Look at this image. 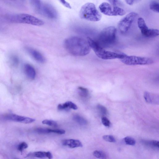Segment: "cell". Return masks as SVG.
<instances>
[{"label":"cell","mask_w":159,"mask_h":159,"mask_svg":"<svg viewBox=\"0 0 159 159\" xmlns=\"http://www.w3.org/2000/svg\"><path fill=\"white\" fill-rule=\"evenodd\" d=\"M59 110H63L69 108L74 110H76L78 108L77 105L71 101H67L62 104H59L57 106Z\"/></svg>","instance_id":"2e32d148"},{"label":"cell","mask_w":159,"mask_h":159,"mask_svg":"<svg viewBox=\"0 0 159 159\" xmlns=\"http://www.w3.org/2000/svg\"><path fill=\"white\" fill-rule=\"evenodd\" d=\"M143 142L147 145L153 147L159 148V141H158L155 140H148L144 141Z\"/></svg>","instance_id":"7402d4cb"},{"label":"cell","mask_w":159,"mask_h":159,"mask_svg":"<svg viewBox=\"0 0 159 159\" xmlns=\"http://www.w3.org/2000/svg\"><path fill=\"white\" fill-rule=\"evenodd\" d=\"M116 32L115 27L110 26L106 27L100 33L96 41L102 47L111 45L115 40Z\"/></svg>","instance_id":"277c9868"},{"label":"cell","mask_w":159,"mask_h":159,"mask_svg":"<svg viewBox=\"0 0 159 159\" xmlns=\"http://www.w3.org/2000/svg\"><path fill=\"white\" fill-rule=\"evenodd\" d=\"M150 9L153 11L158 13L159 11V3L156 1H152L149 5Z\"/></svg>","instance_id":"44dd1931"},{"label":"cell","mask_w":159,"mask_h":159,"mask_svg":"<svg viewBox=\"0 0 159 159\" xmlns=\"http://www.w3.org/2000/svg\"><path fill=\"white\" fill-rule=\"evenodd\" d=\"M138 16V14L136 12H130L120 20L118 25L120 31L122 33H126Z\"/></svg>","instance_id":"52a82bcc"},{"label":"cell","mask_w":159,"mask_h":159,"mask_svg":"<svg viewBox=\"0 0 159 159\" xmlns=\"http://www.w3.org/2000/svg\"><path fill=\"white\" fill-rule=\"evenodd\" d=\"M43 11L46 16L50 18H54L56 17L57 13L55 10L48 5L43 6Z\"/></svg>","instance_id":"9a60e30c"},{"label":"cell","mask_w":159,"mask_h":159,"mask_svg":"<svg viewBox=\"0 0 159 159\" xmlns=\"http://www.w3.org/2000/svg\"><path fill=\"white\" fill-rule=\"evenodd\" d=\"M143 96L147 102L149 104H158L159 96L157 94L146 91L144 93Z\"/></svg>","instance_id":"7c38bea8"},{"label":"cell","mask_w":159,"mask_h":159,"mask_svg":"<svg viewBox=\"0 0 159 159\" xmlns=\"http://www.w3.org/2000/svg\"><path fill=\"white\" fill-rule=\"evenodd\" d=\"M24 71L26 76L31 80H34L36 76V71L34 67L29 64L24 66Z\"/></svg>","instance_id":"5bb4252c"},{"label":"cell","mask_w":159,"mask_h":159,"mask_svg":"<svg viewBox=\"0 0 159 159\" xmlns=\"http://www.w3.org/2000/svg\"><path fill=\"white\" fill-rule=\"evenodd\" d=\"M101 120L103 125L106 127H109L111 122L109 119L106 117L103 116L102 117Z\"/></svg>","instance_id":"f546056e"},{"label":"cell","mask_w":159,"mask_h":159,"mask_svg":"<svg viewBox=\"0 0 159 159\" xmlns=\"http://www.w3.org/2000/svg\"><path fill=\"white\" fill-rule=\"evenodd\" d=\"M78 93L79 96L83 98L88 97L89 94L88 90L82 87H79L78 88Z\"/></svg>","instance_id":"d6986e66"},{"label":"cell","mask_w":159,"mask_h":159,"mask_svg":"<svg viewBox=\"0 0 159 159\" xmlns=\"http://www.w3.org/2000/svg\"><path fill=\"white\" fill-rule=\"evenodd\" d=\"M116 6H111V4L106 2L102 3L99 6L100 11L106 15L115 16Z\"/></svg>","instance_id":"30bf717a"},{"label":"cell","mask_w":159,"mask_h":159,"mask_svg":"<svg viewBox=\"0 0 159 159\" xmlns=\"http://www.w3.org/2000/svg\"><path fill=\"white\" fill-rule=\"evenodd\" d=\"M42 123L43 124L54 127H57L58 126V124L56 121L51 120H44L42 121Z\"/></svg>","instance_id":"d4e9b609"},{"label":"cell","mask_w":159,"mask_h":159,"mask_svg":"<svg viewBox=\"0 0 159 159\" xmlns=\"http://www.w3.org/2000/svg\"><path fill=\"white\" fill-rule=\"evenodd\" d=\"M10 61L11 64L14 66L18 65L19 62L18 58L15 55H12L11 57Z\"/></svg>","instance_id":"83f0119b"},{"label":"cell","mask_w":159,"mask_h":159,"mask_svg":"<svg viewBox=\"0 0 159 159\" xmlns=\"http://www.w3.org/2000/svg\"><path fill=\"white\" fill-rule=\"evenodd\" d=\"M73 119L81 125H86L88 123V121L86 119L79 115H74L73 116Z\"/></svg>","instance_id":"ac0fdd59"},{"label":"cell","mask_w":159,"mask_h":159,"mask_svg":"<svg viewBox=\"0 0 159 159\" xmlns=\"http://www.w3.org/2000/svg\"><path fill=\"white\" fill-rule=\"evenodd\" d=\"M87 40L91 48L93 50L98 57L102 59L109 60L118 58L120 59L126 55L122 53L107 51L103 48L96 41L89 37H87Z\"/></svg>","instance_id":"7a4b0ae2"},{"label":"cell","mask_w":159,"mask_h":159,"mask_svg":"<svg viewBox=\"0 0 159 159\" xmlns=\"http://www.w3.org/2000/svg\"><path fill=\"white\" fill-rule=\"evenodd\" d=\"M61 3L65 7L69 8L71 9V7L70 6V4L67 2L65 0H59Z\"/></svg>","instance_id":"836d02e7"},{"label":"cell","mask_w":159,"mask_h":159,"mask_svg":"<svg viewBox=\"0 0 159 159\" xmlns=\"http://www.w3.org/2000/svg\"><path fill=\"white\" fill-rule=\"evenodd\" d=\"M113 6H122V3L119 0H108Z\"/></svg>","instance_id":"4dcf8cb0"},{"label":"cell","mask_w":159,"mask_h":159,"mask_svg":"<svg viewBox=\"0 0 159 159\" xmlns=\"http://www.w3.org/2000/svg\"><path fill=\"white\" fill-rule=\"evenodd\" d=\"M137 24L142 34L144 36L152 38L159 35L158 30L157 29L148 28L144 20L142 18L139 17L138 19Z\"/></svg>","instance_id":"ba28073f"},{"label":"cell","mask_w":159,"mask_h":159,"mask_svg":"<svg viewBox=\"0 0 159 159\" xmlns=\"http://www.w3.org/2000/svg\"><path fill=\"white\" fill-rule=\"evenodd\" d=\"M97 108L99 112L102 115H105L107 114V108L103 105L99 104L97 106Z\"/></svg>","instance_id":"484cf974"},{"label":"cell","mask_w":159,"mask_h":159,"mask_svg":"<svg viewBox=\"0 0 159 159\" xmlns=\"http://www.w3.org/2000/svg\"><path fill=\"white\" fill-rule=\"evenodd\" d=\"M79 16L81 19L93 22L98 21L102 18L101 14L95 4L91 2H87L82 6Z\"/></svg>","instance_id":"3957f363"},{"label":"cell","mask_w":159,"mask_h":159,"mask_svg":"<svg viewBox=\"0 0 159 159\" xmlns=\"http://www.w3.org/2000/svg\"><path fill=\"white\" fill-rule=\"evenodd\" d=\"M27 49L30 55L37 61L41 63H45V58L39 52L31 48H27Z\"/></svg>","instance_id":"8fae6325"},{"label":"cell","mask_w":159,"mask_h":159,"mask_svg":"<svg viewBox=\"0 0 159 159\" xmlns=\"http://www.w3.org/2000/svg\"><path fill=\"white\" fill-rule=\"evenodd\" d=\"M93 155L95 157L100 159H106V154L103 151L99 150H95L93 152Z\"/></svg>","instance_id":"ffe728a7"},{"label":"cell","mask_w":159,"mask_h":159,"mask_svg":"<svg viewBox=\"0 0 159 159\" xmlns=\"http://www.w3.org/2000/svg\"><path fill=\"white\" fill-rule=\"evenodd\" d=\"M48 153V152H46L42 151L36 152L29 153L27 157H34L40 158L47 157Z\"/></svg>","instance_id":"e0dca14e"},{"label":"cell","mask_w":159,"mask_h":159,"mask_svg":"<svg viewBox=\"0 0 159 159\" xmlns=\"http://www.w3.org/2000/svg\"><path fill=\"white\" fill-rule=\"evenodd\" d=\"M28 147V144L25 142L20 143L18 146V150L22 152L24 149Z\"/></svg>","instance_id":"f1b7e54d"},{"label":"cell","mask_w":159,"mask_h":159,"mask_svg":"<svg viewBox=\"0 0 159 159\" xmlns=\"http://www.w3.org/2000/svg\"><path fill=\"white\" fill-rule=\"evenodd\" d=\"M51 133H54L58 134H63L65 133V131L62 129H50Z\"/></svg>","instance_id":"1f68e13d"},{"label":"cell","mask_w":159,"mask_h":159,"mask_svg":"<svg viewBox=\"0 0 159 159\" xmlns=\"http://www.w3.org/2000/svg\"><path fill=\"white\" fill-rule=\"evenodd\" d=\"M11 20L15 22L30 24L38 26L43 25L44 23L40 19L26 14H19L11 17Z\"/></svg>","instance_id":"5b68a950"},{"label":"cell","mask_w":159,"mask_h":159,"mask_svg":"<svg viewBox=\"0 0 159 159\" xmlns=\"http://www.w3.org/2000/svg\"><path fill=\"white\" fill-rule=\"evenodd\" d=\"M126 3L129 5H132L141 1V0H124Z\"/></svg>","instance_id":"d6a6232c"},{"label":"cell","mask_w":159,"mask_h":159,"mask_svg":"<svg viewBox=\"0 0 159 159\" xmlns=\"http://www.w3.org/2000/svg\"><path fill=\"white\" fill-rule=\"evenodd\" d=\"M125 143L128 145L133 146L136 143V141L134 139L129 136H127L124 139Z\"/></svg>","instance_id":"603a6c76"},{"label":"cell","mask_w":159,"mask_h":159,"mask_svg":"<svg viewBox=\"0 0 159 159\" xmlns=\"http://www.w3.org/2000/svg\"><path fill=\"white\" fill-rule=\"evenodd\" d=\"M64 46L68 53L75 56L86 55L89 53L91 49L87 40L75 36L66 39Z\"/></svg>","instance_id":"6da1fadb"},{"label":"cell","mask_w":159,"mask_h":159,"mask_svg":"<svg viewBox=\"0 0 159 159\" xmlns=\"http://www.w3.org/2000/svg\"><path fill=\"white\" fill-rule=\"evenodd\" d=\"M120 60L128 65H148L153 62V60L149 58L127 55L120 59Z\"/></svg>","instance_id":"8992f818"},{"label":"cell","mask_w":159,"mask_h":159,"mask_svg":"<svg viewBox=\"0 0 159 159\" xmlns=\"http://www.w3.org/2000/svg\"><path fill=\"white\" fill-rule=\"evenodd\" d=\"M37 133L39 134H46L50 133V129L42 128H38L35 129Z\"/></svg>","instance_id":"cb8c5ba5"},{"label":"cell","mask_w":159,"mask_h":159,"mask_svg":"<svg viewBox=\"0 0 159 159\" xmlns=\"http://www.w3.org/2000/svg\"><path fill=\"white\" fill-rule=\"evenodd\" d=\"M62 144L64 146L70 148H74L83 146L81 142L79 140L74 139H67L62 140Z\"/></svg>","instance_id":"4fadbf2b"},{"label":"cell","mask_w":159,"mask_h":159,"mask_svg":"<svg viewBox=\"0 0 159 159\" xmlns=\"http://www.w3.org/2000/svg\"><path fill=\"white\" fill-rule=\"evenodd\" d=\"M6 117L7 120L25 124L30 123L35 120L33 118L13 114H8Z\"/></svg>","instance_id":"9c48e42d"},{"label":"cell","mask_w":159,"mask_h":159,"mask_svg":"<svg viewBox=\"0 0 159 159\" xmlns=\"http://www.w3.org/2000/svg\"><path fill=\"white\" fill-rule=\"evenodd\" d=\"M102 138L105 141L109 142L114 143L116 141L114 137L111 135H104L102 136Z\"/></svg>","instance_id":"4316f807"}]
</instances>
